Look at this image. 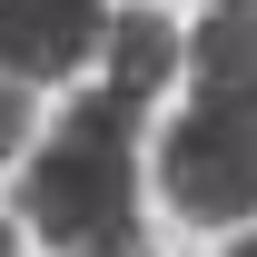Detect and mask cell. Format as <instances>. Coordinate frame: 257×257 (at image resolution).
I'll use <instances>...</instances> for the list:
<instances>
[{"instance_id": "4", "label": "cell", "mask_w": 257, "mask_h": 257, "mask_svg": "<svg viewBox=\"0 0 257 257\" xmlns=\"http://www.w3.org/2000/svg\"><path fill=\"white\" fill-rule=\"evenodd\" d=\"M188 69H198V99H247L257 109V0H218L198 20Z\"/></svg>"}, {"instance_id": "7", "label": "cell", "mask_w": 257, "mask_h": 257, "mask_svg": "<svg viewBox=\"0 0 257 257\" xmlns=\"http://www.w3.org/2000/svg\"><path fill=\"white\" fill-rule=\"evenodd\" d=\"M0 247H10V227H0Z\"/></svg>"}, {"instance_id": "5", "label": "cell", "mask_w": 257, "mask_h": 257, "mask_svg": "<svg viewBox=\"0 0 257 257\" xmlns=\"http://www.w3.org/2000/svg\"><path fill=\"white\" fill-rule=\"evenodd\" d=\"M99 60H109V89L149 99V89H168V69H178V30H168L159 10H128V20H109Z\"/></svg>"}, {"instance_id": "3", "label": "cell", "mask_w": 257, "mask_h": 257, "mask_svg": "<svg viewBox=\"0 0 257 257\" xmlns=\"http://www.w3.org/2000/svg\"><path fill=\"white\" fill-rule=\"evenodd\" d=\"M109 40V0H0V69L10 79H79Z\"/></svg>"}, {"instance_id": "6", "label": "cell", "mask_w": 257, "mask_h": 257, "mask_svg": "<svg viewBox=\"0 0 257 257\" xmlns=\"http://www.w3.org/2000/svg\"><path fill=\"white\" fill-rule=\"evenodd\" d=\"M20 149H30V79L0 69V159H20Z\"/></svg>"}, {"instance_id": "1", "label": "cell", "mask_w": 257, "mask_h": 257, "mask_svg": "<svg viewBox=\"0 0 257 257\" xmlns=\"http://www.w3.org/2000/svg\"><path fill=\"white\" fill-rule=\"evenodd\" d=\"M139 109L149 99H128L99 79L89 99H69L60 128L30 149L20 168V218L50 237V247H139Z\"/></svg>"}, {"instance_id": "2", "label": "cell", "mask_w": 257, "mask_h": 257, "mask_svg": "<svg viewBox=\"0 0 257 257\" xmlns=\"http://www.w3.org/2000/svg\"><path fill=\"white\" fill-rule=\"evenodd\" d=\"M159 188L198 227H247L257 218V109L247 99H198L159 139Z\"/></svg>"}]
</instances>
